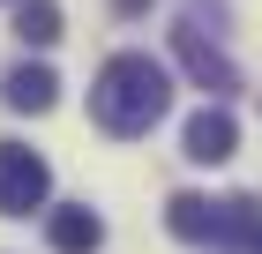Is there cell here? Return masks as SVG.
Segmentation results:
<instances>
[{"label": "cell", "mask_w": 262, "mask_h": 254, "mask_svg": "<svg viewBox=\"0 0 262 254\" xmlns=\"http://www.w3.org/2000/svg\"><path fill=\"white\" fill-rule=\"evenodd\" d=\"M53 195V165L23 142H0V217H30Z\"/></svg>", "instance_id": "obj_2"}, {"label": "cell", "mask_w": 262, "mask_h": 254, "mask_svg": "<svg viewBox=\"0 0 262 254\" xmlns=\"http://www.w3.org/2000/svg\"><path fill=\"white\" fill-rule=\"evenodd\" d=\"M172 60L187 67V82H195V90H210V105H225L232 90H240V67H232L217 45L202 38L195 22H180V30H172Z\"/></svg>", "instance_id": "obj_3"}, {"label": "cell", "mask_w": 262, "mask_h": 254, "mask_svg": "<svg viewBox=\"0 0 262 254\" xmlns=\"http://www.w3.org/2000/svg\"><path fill=\"white\" fill-rule=\"evenodd\" d=\"M0 98H8V112H53V98H60V75H53L45 60H23V67H8Z\"/></svg>", "instance_id": "obj_6"}, {"label": "cell", "mask_w": 262, "mask_h": 254, "mask_svg": "<svg viewBox=\"0 0 262 254\" xmlns=\"http://www.w3.org/2000/svg\"><path fill=\"white\" fill-rule=\"evenodd\" d=\"M60 30H68V15H60V0H15V38L23 45H60Z\"/></svg>", "instance_id": "obj_8"}, {"label": "cell", "mask_w": 262, "mask_h": 254, "mask_svg": "<svg viewBox=\"0 0 262 254\" xmlns=\"http://www.w3.org/2000/svg\"><path fill=\"white\" fill-rule=\"evenodd\" d=\"M255 254H262V239H255Z\"/></svg>", "instance_id": "obj_11"}, {"label": "cell", "mask_w": 262, "mask_h": 254, "mask_svg": "<svg viewBox=\"0 0 262 254\" xmlns=\"http://www.w3.org/2000/svg\"><path fill=\"white\" fill-rule=\"evenodd\" d=\"M217 239H247V247H255L262 239V202L255 195H225L217 202Z\"/></svg>", "instance_id": "obj_9"}, {"label": "cell", "mask_w": 262, "mask_h": 254, "mask_svg": "<svg viewBox=\"0 0 262 254\" xmlns=\"http://www.w3.org/2000/svg\"><path fill=\"white\" fill-rule=\"evenodd\" d=\"M165 232L187 247H217V202L210 195H172L165 202Z\"/></svg>", "instance_id": "obj_7"}, {"label": "cell", "mask_w": 262, "mask_h": 254, "mask_svg": "<svg viewBox=\"0 0 262 254\" xmlns=\"http://www.w3.org/2000/svg\"><path fill=\"white\" fill-rule=\"evenodd\" d=\"M45 239H53V254H98L105 247V217L90 202H68V210L45 217Z\"/></svg>", "instance_id": "obj_5"}, {"label": "cell", "mask_w": 262, "mask_h": 254, "mask_svg": "<svg viewBox=\"0 0 262 254\" xmlns=\"http://www.w3.org/2000/svg\"><path fill=\"white\" fill-rule=\"evenodd\" d=\"M113 8H120V15H142V8H150V0H113Z\"/></svg>", "instance_id": "obj_10"}, {"label": "cell", "mask_w": 262, "mask_h": 254, "mask_svg": "<svg viewBox=\"0 0 262 254\" xmlns=\"http://www.w3.org/2000/svg\"><path fill=\"white\" fill-rule=\"evenodd\" d=\"M180 150H187V165H225V157L240 150V127H232V112H225V105H202V112L187 120Z\"/></svg>", "instance_id": "obj_4"}, {"label": "cell", "mask_w": 262, "mask_h": 254, "mask_svg": "<svg viewBox=\"0 0 262 254\" xmlns=\"http://www.w3.org/2000/svg\"><path fill=\"white\" fill-rule=\"evenodd\" d=\"M165 105H172V75L150 53H113L90 82V112L105 135H150L165 120Z\"/></svg>", "instance_id": "obj_1"}]
</instances>
